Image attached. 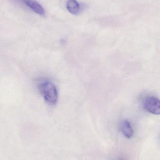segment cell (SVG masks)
Masks as SVG:
<instances>
[{
    "mask_svg": "<svg viewBox=\"0 0 160 160\" xmlns=\"http://www.w3.org/2000/svg\"><path fill=\"white\" fill-rule=\"evenodd\" d=\"M68 10L73 15H77L80 11V5L76 0H69L67 3Z\"/></svg>",
    "mask_w": 160,
    "mask_h": 160,
    "instance_id": "5b68a950",
    "label": "cell"
},
{
    "mask_svg": "<svg viewBox=\"0 0 160 160\" xmlns=\"http://www.w3.org/2000/svg\"><path fill=\"white\" fill-rule=\"evenodd\" d=\"M144 108L148 112L155 115L160 113V102L159 99L154 96L147 97L143 103Z\"/></svg>",
    "mask_w": 160,
    "mask_h": 160,
    "instance_id": "7a4b0ae2",
    "label": "cell"
},
{
    "mask_svg": "<svg viewBox=\"0 0 160 160\" xmlns=\"http://www.w3.org/2000/svg\"><path fill=\"white\" fill-rule=\"evenodd\" d=\"M38 87L41 95L47 103L53 105L57 103L58 93L55 85L49 80H40L38 84Z\"/></svg>",
    "mask_w": 160,
    "mask_h": 160,
    "instance_id": "6da1fadb",
    "label": "cell"
},
{
    "mask_svg": "<svg viewBox=\"0 0 160 160\" xmlns=\"http://www.w3.org/2000/svg\"><path fill=\"white\" fill-rule=\"evenodd\" d=\"M121 129L123 134L127 138L130 139L133 134V130L130 122L128 120H124L121 124Z\"/></svg>",
    "mask_w": 160,
    "mask_h": 160,
    "instance_id": "277c9868",
    "label": "cell"
},
{
    "mask_svg": "<svg viewBox=\"0 0 160 160\" xmlns=\"http://www.w3.org/2000/svg\"><path fill=\"white\" fill-rule=\"evenodd\" d=\"M23 2L37 14L41 16L45 15V11L44 8L36 1L35 0H24Z\"/></svg>",
    "mask_w": 160,
    "mask_h": 160,
    "instance_id": "3957f363",
    "label": "cell"
}]
</instances>
